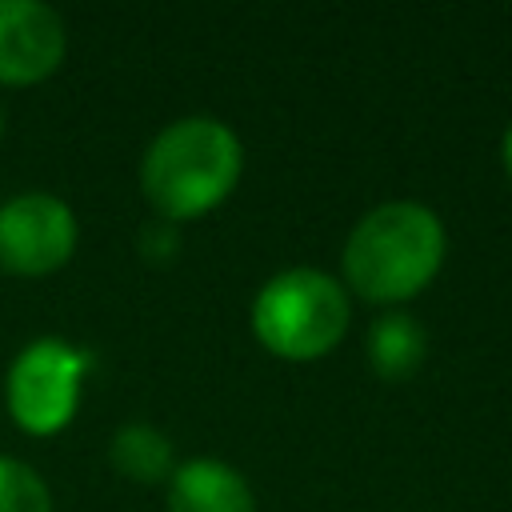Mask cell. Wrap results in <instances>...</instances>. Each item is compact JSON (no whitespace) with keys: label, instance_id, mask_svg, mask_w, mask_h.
<instances>
[{"label":"cell","instance_id":"cell-13","mask_svg":"<svg viewBox=\"0 0 512 512\" xmlns=\"http://www.w3.org/2000/svg\"><path fill=\"white\" fill-rule=\"evenodd\" d=\"M0 136H4V108H0Z\"/></svg>","mask_w":512,"mask_h":512},{"label":"cell","instance_id":"cell-12","mask_svg":"<svg viewBox=\"0 0 512 512\" xmlns=\"http://www.w3.org/2000/svg\"><path fill=\"white\" fill-rule=\"evenodd\" d=\"M500 164H504V176H508V184H512V124H508L504 136H500Z\"/></svg>","mask_w":512,"mask_h":512},{"label":"cell","instance_id":"cell-6","mask_svg":"<svg viewBox=\"0 0 512 512\" xmlns=\"http://www.w3.org/2000/svg\"><path fill=\"white\" fill-rule=\"evenodd\" d=\"M68 52L56 8L40 0H0V88H32L48 80Z\"/></svg>","mask_w":512,"mask_h":512},{"label":"cell","instance_id":"cell-4","mask_svg":"<svg viewBox=\"0 0 512 512\" xmlns=\"http://www.w3.org/2000/svg\"><path fill=\"white\" fill-rule=\"evenodd\" d=\"M92 356L64 336L28 340L4 372V408L24 436H56L72 424Z\"/></svg>","mask_w":512,"mask_h":512},{"label":"cell","instance_id":"cell-10","mask_svg":"<svg viewBox=\"0 0 512 512\" xmlns=\"http://www.w3.org/2000/svg\"><path fill=\"white\" fill-rule=\"evenodd\" d=\"M0 512H56L48 480L16 456L0 452Z\"/></svg>","mask_w":512,"mask_h":512},{"label":"cell","instance_id":"cell-7","mask_svg":"<svg viewBox=\"0 0 512 512\" xmlns=\"http://www.w3.org/2000/svg\"><path fill=\"white\" fill-rule=\"evenodd\" d=\"M168 512H256V492L248 476L224 460L192 456L176 464L164 484Z\"/></svg>","mask_w":512,"mask_h":512},{"label":"cell","instance_id":"cell-5","mask_svg":"<svg viewBox=\"0 0 512 512\" xmlns=\"http://www.w3.org/2000/svg\"><path fill=\"white\" fill-rule=\"evenodd\" d=\"M80 240V224L68 200L56 192H20L0 204V268L12 276L60 272Z\"/></svg>","mask_w":512,"mask_h":512},{"label":"cell","instance_id":"cell-11","mask_svg":"<svg viewBox=\"0 0 512 512\" xmlns=\"http://www.w3.org/2000/svg\"><path fill=\"white\" fill-rule=\"evenodd\" d=\"M136 252L148 264H172L180 256V228L168 220H152L136 232Z\"/></svg>","mask_w":512,"mask_h":512},{"label":"cell","instance_id":"cell-1","mask_svg":"<svg viewBox=\"0 0 512 512\" xmlns=\"http://www.w3.org/2000/svg\"><path fill=\"white\" fill-rule=\"evenodd\" d=\"M448 256L444 220L420 200H384L368 208L340 252L344 288L364 304L396 308L420 296Z\"/></svg>","mask_w":512,"mask_h":512},{"label":"cell","instance_id":"cell-9","mask_svg":"<svg viewBox=\"0 0 512 512\" xmlns=\"http://www.w3.org/2000/svg\"><path fill=\"white\" fill-rule=\"evenodd\" d=\"M108 464L132 484H168L176 472V444L148 420H128L108 436Z\"/></svg>","mask_w":512,"mask_h":512},{"label":"cell","instance_id":"cell-3","mask_svg":"<svg viewBox=\"0 0 512 512\" xmlns=\"http://www.w3.org/2000/svg\"><path fill=\"white\" fill-rule=\"evenodd\" d=\"M348 288L324 268H284L252 296V336L264 352L288 364L324 360L348 332Z\"/></svg>","mask_w":512,"mask_h":512},{"label":"cell","instance_id":"cell-2","mask_svg":"<svg viewBox=\"0 0 512 512\" xmlns=\"http://www.w3.org/2000/svg\"><path fill=\"white\" fill-rule=\"evenodd\" d=\"M244 176V144L216 116L164 124L140 156V192L156 220L188 224L216 212Z\"/></svg>","mask_w":512,"mask_h":512},{"label":"cell","instance_id":"cell-8","mask_svg":"<svg viewBox=\"0 0 512 512\" xmlns=\"http://www.w3.org/2000/svg\"><path fill=\"white\" fill-rule=\"evenodd\" d=\"M364 360L380 380L404 384L428 360V332L408 312H380L364 336Z\"/></svg>","mask_w":512,"mask_h":512}]
</instances>
